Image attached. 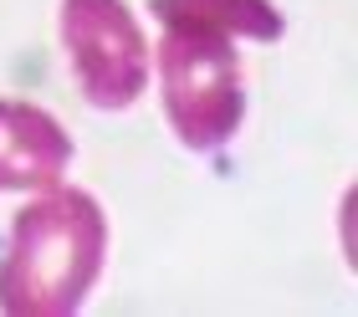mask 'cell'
Instances as JSON below:
<instances>
[{"label":"cell","instance_id":"obj_2","mask_svg":"<svg viewBox=\"0 0 358 317\" xmlns=\"http://www.w3.org/2000/svg\"><path fill=\"white\" fill-rule=\"evenodd\" d=\"M164 21L159 41V72H164V103L189 148H215L241 123V72L231 52V31L200 15L154 10Z\"/></svg>","mask_w":358,"mask_h":317},{"label":"cell","instance_id":"obj_5","mask_svg":"<svg viewBox=\"0 0 358 317\" xmlns=\"http://www.w3.org/2000/svg\"><path fill=\"white\" fill-rule=\"evenodd\" d=\"M154 10H179V15H200V21H215L236 36H256L271 41L282 36V15H276L266 0H154Z\"/></svg>","mask_w":358,"mask_h":317},{"label":"cell","instance_id":"obj_3","mask_svg":"<svg viewBox=\"0 0 358 317\" xmlns=\"http://www.w3.org/2000/svg\"><path fill=\"white\" fill-rule=\"evenodd\" d=\"M62 31H67L72 72L83 82L87 103L97 108H128L143 92L149 77V52L118 0H67L62 6Z\"/></svg>","mask_w":358,"mask_h":317},{"label":"cell","instance_id":"obj_4","mask_svg":"<svg viewBox=\"0 0 358 317\" xmlns=\"http://www.w3.org/2000/svg\"><path fill=\"white\" fill-rule=\"evenodd\" d=\"M67 154V133L41 108L0 103V190H46Z\"/></svg>","mask_w":358,"mask_h":317},{"label":"cell","instance_id":"obj_1","mask_svg":"<svg viewBox=\"0 0 358 317\" xmlns=\"http://www.w3.org/2000/svg\"><path fill=\"white\" fill-rule=\"evenodd\" d=\"M103 266V210L83 190H57L21 210L0 266V307L10 317H67Z\"/></svg>","mask_w":358,"mask_h":317}]
</instances>
